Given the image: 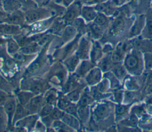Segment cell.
Returning a JSON list of instances; mask_svg holds the SVG:
<instances>
[{"mask_svg":"<svg viewBox=\"0 0 152 132\" xmlns=\"http://www.w3.org/2000/svg\"><path fill=\"white\" fill-rule=\"evenodd\" d=\"M101 70L99 68H93L85 76V80L87 84L93 86L99 83L101 80Z\"/></svg>","mask_w":152,"mask_h":132,"instance_id":"4fadbf2b","label":"cell"},{"mask_svg":"<svg viewBox=\"0 0 152 132\" xmlns=\"http://www.w3.org/2000/svg\"><path fill=\"white\" fill-rule=\"evenodd\" d=\"M128 108H129V106H128L126 105H117L115 108L116 114L118 116L124 115L128 111Z\"/></svg>","mask_w":152,"mask_h":132,"instance_id":"bcb514c9","label":"cell"},{"mask_svg":"<svg viewBox=\"0 0 152 132\" xmlns=\"http://www.w3.org/2000/svg\"><path fill=\"white\" fill-rule=\"evenodd\" d=\"M143 24H144V18L143 17H141L137 20L134 25L132 26L130 32V34L131 36H134L138 34L141 31L142 27L143 26Z\"/></svg>","mask_w":152,"mask_h":132,"instance_id":"8d00e7d4","label":"cell"},{"mask_svg":"<svg viewBox=\"0 0 152 132\" xmlns=\"http://www.w3.org/2000/svg\"><path fill=\"white\" fill-rule=\"evenodd\" d=\"M93 62L88 61H83L80 64H78L77 68L75 69V74L80 77H84L93 68Z\"/></svg>","mask_w":152,"mask_h":132,"instance_id":"ac0fdd59","label":"cell"},{"mask_svg":"<svg viewBox=\"0 0 152 132\" xmlns=\"http://www.w3.org/2000/svg\"><path fill=\"white\" fill-rule=\"evenodd\" d=\"M61 120L74 130H78L80 128V120L77 117L72 115L65 113Z\"/></svg>","mask_w":152,"mask_h":132,"instance_id":"e0dca14e","label":"cell"},{"mask_svg":"<svg viewBox=\"0 0 152 132\" xmlns=\"http://www.w3.org/2000/svg\"><path fill=\"white\" fill-rule=\"evenodd\" d=\"M148 81L149 83L152 84V73L149 75L148 78Z\"/></svg>","mask_w":152,"mask_h":132,"instance_id":"db71d44e","label":"cell"},{"mask_svg":"<svg viewBox=\"0 0 152 132\" xmlns=\"http://www.w3.org/2000/svg\"><path fill=\"white\" fill-rule=\"evenodd\" d=\"M20 89L31 92L34 95H40L50 89V86L48 81L44 79L27 77L20 81Z\"/></svg>","mask_w":152,"mask_h":132,"instance_id":"6da1fadb","label":"cell"},{"mask_svg":"<svg viewBox=\"0 0 152 132\" xmlns=\"http://www.w3.org/2000/svg\"><path fill=\"white\" fill-rule=\"evenodd\" d=\"M44 96L45 103L49 104L52 106L56 105V102L58 99L56 91L54 89H49L45 93Z\"/></svg>","mask_w":152,"mask_h":132,"instance_id":"d4e9b609","label":"cell"},{"mask_svg":"<svg viewBox=\"0 0 152 132\" xmlns=\"http://www.w3.org/2000/svg\"><path fill=\"white\" fill-rule=\"evenodd\" d=\"M51 127H53L55 131H58L71 132V131H75L72 128H71L69 126H68L66 124H65L61 120L53 121Z\"/></svg>","mask_w":152,"mask_h":132,"instance_id":"1f68e13d","label":"cell"},{"mask_svg":"<svg viewBox=\"0 0 152 132\" xmlns=\"http://www.w3.org/2000/svg\"><path fill=\"white\" fill-rule=\"evenodd\" d=\"M83 87H80L77 89H75L69 92L66 93V98L71 102L76 103L78 102V101L80 99V98L81 95Z\"/></svg>","mask_w":152,"mask_h":132,"instance_id":"4dcf8cb0","label":"cell"},{"mask_svg":"<svg viewBox=\"0 0 152 132\" xmlns=\"http://www.w3.org/2000/svg\"><path fill=\"white\" fill-rule=\"evenodd\" d=\"M46 56L45 55V53L42 52L40 55L27 68L24 73V75L26 77H31L32 76H34L37 74L41 70L45 67L46 64L47 63Z\"/></svg>","mask_w":152,"mask_h":132,"instance_id":"5b68a950","label":"cell"},{"mask_svg":"<svg viewBox=\"0 0 152 132\" xmlns=\"http://www.w3.org/2000/svg\"><path fill=\"white\" fill-rule=\"evenodd\" d=\"M53 108H54V106H52L49 104L45 103L42 106V107L40 108V109L39 110V111L38 112V113L37 114L40 118L49 115L50 114V113L52 112Z\"/></svg>","mask_w":152,"mask_h":132,"instance_id":"f35d334b","label":"cell"},{"mask_svg":"<svg viewBox=\"0 0 152 132\" xmlns=\"http://www.w3.org/2000/svg\"><path fill=\"white\" fill-rule=\"evenodd\" d=\"M34 130H36V131H43L46 130V127L45 125V124L41 121L38 120L34 126Z\"/></svg>","mask_w":152,"mask_h":132,"instance_id":"681fc988","label":"cell"},{"mask_svg":"<svg viewBox=\"0 0 152 132\" xmlns=\"http://www.w3.org/2000/svg\"><path fill=\"white\" fill-rule=\"evenodd\" d=\"M4 1V0H0V3H1L2 1Z\"/></svg>","mask_w":152,"mask_h":132,"instance_id":"6f0895ef","label":"cell"},{"mask_svg":"<svg viewBox=\"0 0 152 132\" xmlns=\"http://www.w3.org/2000/svg\"><path fill=\"white\" fill-rule=\"evenodd\" d=\"M12 56L17 64L20 65H26L30 61H31L35 56V55H27L22 52H18Z\"/></svg>","mask_w":152,"mask_h":132,"instance_id":"cb8c5ba5","label":"cell"},{"mask_svg":"<svg viewBox=\"0 0 152 132\" xmlns=\"http://www.w3.org/2000/svg\"><path fill=\"white\" fill-rule=\"evenodd\" d=\"M111 59H109L108 58L103 59L99 63V68L104 71H107L111 67Z\"/></svg>","mask_w":152,"mask_h":132,"instance_id":"f6af8a7d","label":"cell"},{"mask_svg":"<svg viewBox=\"0 0 152 132\" xmlns=\"http://www.w3.org/2000/svg\"><path fill=\"white\" fill-rule=\"evenodd\" d=\"M80 34H83L87 32V26L85 24L84 20L83 18H77L70 23Z\"/></svg>","mask_w":152,"mask_h":132,"instance_id":"f1b7e54d","label":"cell"},{"mask_svg":"<svg viewBox=\"0 0 152 132\" xmlns=\"http://www.w3.org/2000/svg\"><path fill=\"white\" fill-rule=\"evenodd\" d=\"M89 115V111L88 106H79L77 105V117L78 120L81 122L87 121Z\"/></svg>","mask_w":152,"mask_h":132,"instance_id":"d6a6232c","label":"cell"},{"mask_svg":"<svg viewBox=\"0 0 152 132\" xmlns=\"http://www.w3.org/2000/svg\"><path fill=\"white\" fill-rule=\"evenodd\" d=\"M90 44L86 38H81L77 48L76 54L80 59H86L88 57Z\"/></svg>","mask_w":152,"mask_h":132,"instance_id":"5bb4252c","label":"cell"},{"mask_svg":"<svg viewBox=\"0 0 152 132\" xmlns=\"http://www.w3.org/2000/svg\"><path fill=\"white\" fill-rule=\"evenodd\" d=\"M82 7L80 1H75L66 8V11L62 17V18L66 23H71L81 15Z\"/></svg>","mask_w":152,"mask_h":132,"instance_id":"277c9868","label":"cell"},{"mask_svg":"<svg viewBox=\"0 0 152 132\" xmlns=\"http://www.w3.org/2000/svg\"><path fill=\"white\" fill-rule=\"evenodd\" d=\"M75 1V0H62V4L63 6L67 8Z\"/></svg>","mask_w":152,"mask_h":132,"instance_id":"f5cc1de1","label":"cell"},{"mask_svg":"<svg viewBox=\"0 0 152 132\" xmlns=\"http://www.w3.org/2000/svg\"><path fill=\"white\" fill-rule=\"evenodd\" d=\"M145 59L147 68L148 69H152V54H146Z\"/></svg>","mask_w":152,"mask_h":132,"instance_id":"f907efd6","label":"cell"},{"mask_svg":"<svg viewBox=\"0 0 152 132\" xmlns=\"http://www.w3.org/2000/svg\"><path fill=\"white\" fill-rule=\"evenodd\" d=\"M124 65L125 68L132 73H137L140 71L141 65V61L138 54L131 53L125 59Z\"/></svg>","mask_w":152,"mask_h":132,"instance_id":"8992f818","label":"cell"},{"mask_svg":"<svg viewBox=\"0 0 152 132\" xmlns=\"http://www.w3.org/2000/svg\"><path fill=\"white\" fill-rule=\"evenodd\" d=\"M87 31H88L90 34L94 39L100 38L102 34L101 27L96 24L94 22L87 26Z\"/></svg>","mask_w":152,"mask_h":132,"instance_id":"f546056e","label":"cell"},{"mask_svg":"<svg viewBox=\"0 0 152 132\" xmlns=\"http://www.w3.org/2000/svg\"><path fill=\"white\" fill-rule=\"evenodd\" d=\"M45 104L44 96L42 94L34 95L25 106L29 114H37L42 106Z\"/></svg>","mask_w":152,"mask_h":132,"instance_id":"52a82bcc","label":"cell"},{"mask_svg":"<svg viewBox=\"0 0 152 132\" xmlns=\"http://www.w3.org/2000/svg\"><path fill=\"white\" fill-rule=\"evenodd\" d=\"M94 8L90 6H83L81 11V15L82 18L86 21L90 22L94 21L97 15Z\"/></svg>","mask_w":152,"mask_h":132,"instance_id":"44dd1931","label":"cell"},{"mask_svg":"<svg viewBox=\"0 0 152 132\" xmlns=\"http://www.w3.org/2000/svg\"><path fill=\"white\" fill-rule=\"evenodd\" d=\"M52 14V13L49 8L42 7L30 9L24 12V19L27 24H32L43 20Z\"/></svg>","mask_w":152,"mask_h":132,"instance_id":"7a4b0ae2","label":"cell"},{"mask_svg":"<svg viewBox=\"0 0 152 132\" xmlns=\"http://www.w3.org/2000/svg\"><path fill=\"white\" fill-rule=\"evenodd\" d=\"M109 106L105 103H102L96 107L94 111V114L97 119L103 120L109 115Z\"/></svg>","mask_w":152,"mask_h":132,"instance_id":"603a6c76","label":"cell"},{"mask_svg":"<svg viewBox=\"0 0 152 132\" xmlns=\"http://www.w3.org/2000/svg\"><path fill=\"white\" fill-rule=\"evenodd\" d=\"M80 36V34H79V35H77V37L72 42L68 43L65 47L59 51L57 54L59 59L61 60H64L66 58L72 54V52L74 51V49H77L76 48L77 46H78V40Z\"/></svg>","mask_w":152,"mask_h":132,"instance_id":"30bf717a","label":"cell"},{"mask_svg":"<svg viewBox=\"0 0 152 132\" xmlns=\"http://www.w3.org/2000/svg\"><path fill=\"white\" fill-rule=\"evenodd\" d=\"M39 116L37 114H29L23 118L16 122L13 126L20 127L26 129L27 131H31L38 121Z\"/></svg>","mask_w":152,"mask_h":132,"instance_id":"ba28073f","label":"cell"},{"mask_svg":"<svg viewBox=\"0 0 152 132\" xmlns=\"http://www.w3.org/2000/svg\"><path fill=\"white\" fill-rule=\"evenodd\" d=\"M77 32L76 29L71 25H66L61 32V40L64 43H67L70 40L72 39L76 35Z\"/></svg>","mask_w":152,"mask_h":132,"instance_id":"ffe728a7","label":"cell"},{"mask_svg":"<svg viewBox=\"0 0 152 132\" xmlns=\"http://www.w3.org/2000/svg\"><path fill=\"white\" fill-rule=\"evenodd\" d=\"M124 27V22L121 18L116 19L111 28V33L113 34H117L121 32Z\"/></svg>","mask_w":152,"mask_h":132,"instance_id":"d590c367","label":"cell"},{"mask_svg":"<svg viewBox=\"0 0 152 132\" xmlns=\"http://www.w3.org/2000/svg\"><path fill=\"white\" fill-rule=\"evenodd\" d=\"M66 70V68L65 66L61 65L60 63L55 64L48 73L49 74L48 81L53 82L58 85L64 84L65 81Z\"/></svg>","mask_w":152,"mask_h":132,"instance_id":"3957f363","label":"cell"},{"mask_svg":"<svg viewBox=\"0 0 152 132\" xmlns=\"http://www.w3.org/2000/svg\"><path fill=\"white\" fill-rule=\"evenodd\" d=\"M17 100L15 96L9 95L8 98L3 106L5 112H6L8 120V127H12V121L14 114L16 108Z\"/></svg>","mask_w":152,"mask_h":132,"instance_id":"9c48e42d","label":"cell"},{"mask_svg":"<svg viewBox=\"0 0 152 132\" xmlns=\"http://www.w3.org/2000/svg\"><path fill=\"white\" fill-rule=\"evenodd\" d=\"M25 21L24 13L22 12V10L16 11L11 14H8L6 18L5 23L12 24L14 25H23Z\"/></svg>","mask_w":152,"mask_h":132,"instance_id":"9a60e30c","label":"cell"},{"mask_svg":"<svg viewBox=\"0 0 152 132\" xmlns=\"http://www.w3.org/2000/svg\"><path fill=\"white\" fill-rule=\"evenodd\" d=\"M102 55V51L100 46L97 44H94L92 48L91 52L90 53L91 61L94 63L97 60H98Z\"/></svg>","mask_w":152,"mask_h":132,"instance_id":"74e56055","label":"cell"},{"mask_svg":"<svg viewBox=\"0 0 152 132\" xmlns=\"http://www.w3.org/2000/svg\"><path fill=\"white\" fill-rule=\"evenodd\" d=\"M65 112L61 109H59L58 107H54L52 112L50 114V117L55 120H59L62 118Z\"/></svg>","mask_w":152,"mask_h":132,"instance_id":"7bdbcfd3","label":"cell"},{"mask_svg":"<svg viewBox=\"0 0 152 132\" xmlns=\"http://www.w3.org/2000/svg\"><path fill=\"white\" fill-rule=\"evenodd\" d=\"M151 34L152 33V18L150 17L147 23V33Z\"/></svg>","mask_w":152,"mask_h":132,"instance_id":"816d5d0a","label":"cell"},{"mask_svg":"<svg viewBox=\"0 0 152 132\" xmlns=\"http://www.w3.org/2000/svg\"><path fill=\"white\" fill-rule=\"evenodd\" d=\"M51 1L57 4H62V0H51Z\"/></svg>","mask_w":152,"mask_h":132,"instance_id":"9f6ffc18","label":"cell"},{"mask_svg":"<svg viewBox=\"0 0 152 132\" xmlns=\"http://www.w3.org/2000/svg\"><path fill=\"white\" fill-rule=\"evenodd\" d=\"M40 46L37 42L30 43L24 46L21 47L19 52L27 55H32L38 52L40 50Z\"/></svg>","mask_w":152,"mask_h":132,"instance_id":"484cf974","label":"cell"},{"mask_svg":"<svg viewBox=\"0 0 152 132\" xmlns=\"http://www.w3.org/2000/svg\"><path fill=\"white\" fill-rule=\"evenodd\" d=\"M22 5V10L24 11L30 9L38 7L37 4L33 0H18Z\"/></svg>","mask_w":152,"mask_h":132,"instance_id":"60d3db41","label":"cell"},{"mask_svg":"<svg viewBox=\"0 0 152 132\" xmlns=\"http://www.w3.org/2000/svg\"><path fill=\"white\" fill-rule=\"evenodd\" d=\"M93 98L90 93H88L87 90H84L81 93L80 99L78 101V105L87 106L93 102Z\"/></svg>","mask_w":152,"mask_h":132,"instance_id":"836d02e7","label":"cell"},{"mask_svg":"<svg viewBox=\"0 0 152 132\" xmlns=\"http://www.w3.org/2000/svg\"><path fill=\"white\" fill-rule=\"evenodd\" d=\"M67 23L61 17L60 19L54 20L50 28V32L53 34L61 33L64 29L66 27Z\"/></svg>","mask_w":152,"mask_h":132,"instance_id":"4316f807","label":"cell"},{"mask_svg":"<svg viewBox=\"0 0 152 132\" xmlns=\"http://www.w3.org/2000/svg\"><path fill=\"white\" fill-rule=\"evenodd\" d=\"M8 120L3 106H0V131H4L8 128Z\"/></svg>","mask_w":152,"mask_h":132,"instance_id":"e575fe53","label":"cell"},{"mask_svg":"<svg viewBox=\"0 0 152 132\" xmlns=\"http://www.w3.org/2000/svg\"><path fill=\"white\" fill-rule=\"evenodd\" d=\"M113 73L116 77L119 78H122L126 75L125 68L121 65L118 64L113 67Z\"/></svg>","mask_w":152,"mask_h":132,"instance_id":"b9f144b4","label":"cell"},{"mask_svg":"<svg viewBox=\"0 0 152 132\" xmlns=\"http://www.w3.org/2000/svg\"><path fill=\"white\" fill-rule=\"evenodd\" d=\"M106 1V0H93V2H95V3H101V2H103V1Z\"/></svg>","mask_w":152,"mask_h":132,"instance_id":"11a10c76","label":"cell"},{"mask_svg":"<svg viewBox=\"0 0 152 132\" xmlns=\"http://www.w3.org/2000/svg\"><path fill=\"white\" fill-rule=\"evenodd\" d=\"M0 90L4 91L8 94L10 93L12 90V86L1 74H0Z\"/></svg>","mask_w":152,"mask_h":132,"instance_id":"ab89813d","label":"cell"},{"mask_svg":"<svg viewBox=\"0 0 152 132\" xmlns=\"http://www.w3.org/2000/svg\"><path fill=\"white\" fill-rule=\"evenodd\" d=\"M6 49L8 54L12 56V55L19 52L20 46L17 43V42L15 40V39L11 38L7 40Z\"/></svg>","mask_w":152,"mask_h":132,"instance_id":"83f0119b","label":"cell"},{"mask_svg":"<svg viewBox=\"0 0 152 132\" xmlns=\"http://www.w3.org/2000/svg\"><path fill=\"white\" fill-rule=\"evenodd\" d=\"M53 121L54 120L50 117V115H48V116H46V117H41V121L45 124V125L47 128L50 127L52 126Z\"/></svg>","mask_w":152,"mask_h":132,"instance_id":"7dc6e473","label":"cell"},{"mask_svg":"<svg viewBox=\"0 0 152 132\" xmlns=\"http://www.w3.org/2000/svg\"><path fill=\"white\" fill-rule=\"evenodd\" d=\"M34 95H36L31 92L21 90L16 93L15 98L20 104L25 106Z\"/></svg>","mask_w":152,"mask_h":132,"instance_id":"d6986e66","label":"cell"},{"mask_svg":"<svg viewBox=\"0 0 152 132\" xmlns=\"http://www.w3.org/2000/svg\"><path fill=\"white\" fill-rule=\"evenodd\" d=\"M79 78L80 77H78L75 74L68 76L62 86L63 93H67L75 89L81 87V86L80 85V83L78 81Z\"/></svg>","mask_w":152,"mask_h":132,"instance_id":"8fae6325","label":"cell"},{"mask_svg":"<svg viewBox=\"0 0 152 132\" xmlns=\"http://www.w3.org/2000/svg\"><path fill=\"white\" fill-rule=\"evenodd\" d=\"M94 22L97 25H99V26L102 27L106 24L107 22V18L104 14L99 13V14H97V15L94 20Z\"/></svg>","mask_w":152,"mask_h":132,"instance_id":"ee69618b","label":"cell"},{"mask_svg":"<svg viewBox=\"0 0 152 132\" xmlns=\"http://www.w3.org/2000/svg\"><path fill=\"white\" fill-rule=\"evenodd\" d=\"M28 115H29V113L28 111L26 109V108H25V106L20 104L17 102L16 108L14 114L13 118H12V125H14L16 122L23 118L24 117L27 116Z\"/></svg>","mask_w":152,"mask_h":132,"instance_id":"7402d4cb","label":"cell"},{"mask_svg":"<svg viewBox=\"0 0 152 132\" xmlns=\"http://www.w3.org/2000/svg\"><path fill=\"white\" fill-rule=\"evenodd\" d=\"M1 4L3 10L8 14L22 10V5L18 0H4Z\"/></svg>","mask_w":152,"mask_h":132,"instance_id":"7c38bea8","label":"cell"},{"mask_svg":"<svg viewBox=\"0 0 152 132\" xmlns=\"http://www.w3.org/2000/svg\"><path fill=\"white\" fill-rule=\"evenodd\" d=\"M8 93L3 90H0V106H4L8 98Z\"/></svg>","mask_w":152,"mask_h":132,"instance_id":"c3c4849f","label":"cell"},{"mask_svg":"<svg viewBox=\"0 0 152 132\" xmlns=\"http://www.w3.org/2000/svg\"><path fill=\"white\" fill-rule=\"evenodd\" d=\"M80 58L78 57L77 54L75 53L69 55L66 58L63 62L64 65L69 72H72L75 70L77 66L79 64Z\"/></svg>","mask_w":152,"mask_h":132,"instance_id":"2e32d148","label":"cell"}]
</instances>
